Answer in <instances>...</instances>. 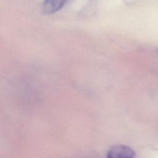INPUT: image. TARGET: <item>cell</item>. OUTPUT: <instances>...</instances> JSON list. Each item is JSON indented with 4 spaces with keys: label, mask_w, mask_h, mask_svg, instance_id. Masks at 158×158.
Returning <instances> with one entry per match:
<instances>
[{
    "label": "cell",
    "mask_w": 158,
    "mask_h": 158,
    "mask_svg": "<svg viewBox=\"0 0 158 158\" xmlns=\"http://www.w3.org/2000/svg\"><path fill=\"white\" fill-rule=\"evenodd\" d=\"M106 156L109 158L134 157L135 156V152L129 146L122 144H116L109 148Z\"/></svg>",
    "instance_id": "1"
},
{
    "label": "cell",
    "mask_w": 158,
    "mask_h": 158,
    "mask_svg": "<svg viewBox=\"0 0 158 158\" xmlns=\"http://www.w3.org/2000/svg\"><path fill=\"white\" fill-rule=\"evenodd\" d=\"M67 0H44L42 4V11L46 15H50L59 11Z\"/></svg>",
    "instance_id": "2"
}]
</instances>
